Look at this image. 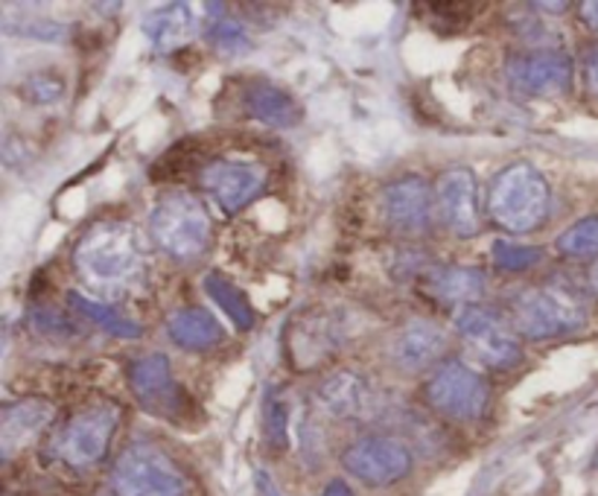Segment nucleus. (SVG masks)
Returning <instances> with one entry per match:
<instances>
[{"label": "nucleus", "mask_w": 598, "mask_h": 496, "mask_svg": "<svg viewBox=\"0 0 598 496\" xmlns=\"http://www.w3.org/2000/svg\"><path fill=\"white\" fill-rule=\"evenodd\" d=\"M552 193L538 166L529 161L505 166L496 175L487 193V210L496 226H503L511 234H529L540 228L549 217Z\"/></svg>", "instance_id": "1"}, {"label": "nucleus", "mask_w": 598, "mask_h": 496, "mask_svg": "<svg viewBox=\"0 0 598 496\" xmlns=\"http://www.w3.org/2000/svg\"><path fill=\"white\" fill-rule=\"evenodd\" d=\"M117 427H120V406L117 403H91L53 432L47 455L70 471H88L108 455Z\"/></svg>", "instance_id": "2"}, {"label": "nucleus", "mask_w": 598, "mask_h": 496, "mask_svg": "<svg viewBox=\"0 0 598 496\" xmlns=\"http://www.w3.org/2000/svg\"><path fill=\"white\" fill-rule=\"evenodd\" d=\"M73 261L91 284H126L140 272L138 237L123 222H100L79 240Z\"/></svg>", "instance_id": "3"}, {"label": "nucleus", "mask_w": 598, "mask_h": 496, "mask_svg": "<svg viewBox=\"0 0 598 496\" xmlns=\"http://www.w3.org/2000/svg\"><path fill=\"white\" fill-rule=\"evenodd\" d=\"M149 228L158 249L175 261H196L210 243V214L187 191L164 193L149 217Z\"/></svg>", "instance_id": "4"}, {"label": "nucleus", "mask_w": 598, "mask_h": 496, "mask_svg": "<svg viewBox=\"0 0 598 496\" xmlns=\"http://www.w3.org/2000/svg\"><path fill=\"white\" fill-rule=\"evenodd\" d=\"M117 496H187V480L179 464L149 441H135L114 464Z\"/></svg>", "instance_id": "5"}, {"label": "nucleus", "mask_w": 598, "mask_h": 496, "mask_svg": "<svg viewBox=\"0 0 598 496\" xmlns=\"http://www.w3.org/2000/svg\"><path fill=\"white\" fill-rule=\"evenodd\" d=\"M514 322L529 339H552L587 322V307L564 287L526 289L514 301Z\"/></svg>", "instance_id": "6"}, {"label": "nucleus", "mask_w": 598, "mask_h": 496, "mask_svg": "<svg viewBox=\"0 0 598 496\" xmlns=\"http://www.w3.org/2000/svg\"><path fill=\"white\" fill-rule=\"evenodd\" d=\"M426 401L435 412H441L444 418L461 420H479L485 415L487 401H491V389H487L485 377L476 374L473 368L464 362H444L426 383Z\"/></svg>", "instance_id": "7"}, {"label": "nucleus", "mask_w": 598, "mask_h": 496, "mask_svg": "<svg viewBox=\"0 0 598 496\" xmlns=\"http://www.w3.org/2000/svg\"><path fill=\"white\" fill-rule=\"evenodd\" d=\"M412 462L415 459L409 453V447L398 438L386 436L359 438L342 453L345 471L371 488H386V485L406 480L412 473Z\"/></svg>", "instance_id": "8"}, {"label": "nucleus", "mask_w": 598, "mask_h": 496, "mask_svg": "<svg viewBox=\"0 0 598 496\" xmlns=\"http://www.w3.org/2000/svg\"><path fill=\"white\" fill-rule=\"evenodd\" d=\"M508 79L517 91L531 96L566 94L573 85V59L555 47H534L508 61Z\"/></svg>", "instance_id": "9"}, {"label": "nucleus", "mask_w": 598, "mask_h": 496, "mask_svg": "<svg viewBox=\"0 0 598 496\" xmlns=\"http://www.w3.org/2000/svg\"><path fill=\"white\" fill-rule=\"evenodd\" d=\"M456 327L464 339L476 348V354L494 368H511L520 362L522 350L514 333L505 327V322L487 307L468 304L459 307L456 313Z\"/></svg>", "instance_id": "10"}, {"label": "nucleus", "mask_w": 598, "mask_h": 496, "mask_svg": "<svg viewBox=\"0 0 598 496\" xmlns=\"http://www.w3.org/2000/svg\"><path fill=\"white\" fill-rule=\"evenodd\" d=\"M129 385L138 403L152 415L175 418L187 403V394L175 383L173 368L164 354H147L129 366Z\"/></svg>", "instance_id": "11"}, {"label": "nucleus", "mask_w": 598, "mask_h": 496, "mask_svg": "<svg viewBox=\"0 0 598 496\" xmlns=\"http://www.w3.org/2000/svg\"><path fill=\"white\" fill-rule=\"evenodd\" d=\"M433 187L421 175L398 178L382 191V219L398 234H424L429 222H433Z\"/></svg>", "instance_id": "12"}, {"label": "nucleus", "mask_w": 598, "mask_h": 496, "mask_svg": "<svg viewBox=\"0 0 598 496\" xmlns=\"http://www.w3.org/2000/svg\"><path fill=\"white\" fill-rule=\"evenodd\" d=\"M435 205L441 219L459 237H476L482 228V205H479L476 175L464 166H452L438 178Z\"/></svg>", "instance_id": "13"}, {"label": "nucleus", "mask_w": 598, "mask_h": 496, "mask_svg": "<svg viewBox=\"0 0 598 496\" xmlns=\"http://www.w3.org/2000/svg\"><path fill=\"white\" fill-rule=\"evenodd\" d=\"M202 184L219 201V208L237 214L266 187V173L263 166L245 161H214L202 170Z\"/></svg>", "instance_id": "14"}, {"label": "nucleus", "mask_w": 598, "mask_h": 496, "mask_svg": "<svg viewBox=\"0 0 598 496\" xmlns=\"http://www.w3.org/2000/svg\"><path fill=\"white\" fill-rule=\"evenodd\" d=\"M196 33V15L187 3H166L143 18V35L158 53H173Z\"/></svg>", "instance_id": "15"}, {"label": "nucleus", "mask_w": 598, "mask_h": 496, "mask_svg": "<svg viewBox=\"0 0 598 496\" xmlns=\"http://www.w3.org/2000/svg\"><path fill=\"white\" fill-rule=\"evenodd\" d=\"M166 333H170V339L179 348L187 350H208L226 342L222 324L208 310H202V307H182V310H175L170 315V322H166Z\"/></svg>", "instance_id": "16"}, {"label": "nucleus", "mask_w": 598, "mask_h": 496, "mask_svg": "<svg viewBox=\"0 0 598 496\" xmlns=\"http://www.w3.org/2000/svg\"><path fill=\"white\" fill-rule=\"evenodd\" d=\"M319 403L336 418H359L371 403V385L356 371H336L321 383Z\"/></svg>", "instance_id": "17"}, {"label": "nucleus", "mask_w": 598, "mask_h": 496, "mask_svg": "<svg viewBox=\"0 0 598 496\" xmlns=\"http://www.w3.org/2000/svg\"><path fill=\"white\" fill-rule=\"evenodd\" d=\"M444 348H447V339L444 333L429 322H412L406 324L398 336V345H394V357L403 368L409 371H421V368L435 366L441 359Z\"/></svg>", "instance_id": "18"}, {"label": "nucleus", "mask_w": 598, "mask_h": 496, "mask_svg": "<svg viewBox=\"0 0 598 496\" xmlns=\"http://www.w3.org/2000/svg\"><path fill=\"white\" fill-rule=\"evenodd\" d=\"M245 112L257 117L266 126H275V129H289L301 123V105L275 85H266V82H254V85L245 88L243 94Z\"/></svg>", "instance_id": "19"}, {"label": "nucleus", "mask_w": 598, "mask_h": 496, "mask_svg": "<svg viewBox=\"0 0 598 496\" xmlns=\"http://www.w3.org/2000/svg\"><path fill=\"white\" fill-rule=\"evenodd\" d=\"M53 420V406L42 401H21L3 412V455H12Z\"/></svg>", "instance_id": "20"}, {"label": "nucleus", "mask_w": 598, "mask_h": 496, "mask_svg": "<svg viewBox=\"0 0 598 496\" xmlns=\"http://www.w3.org/2000/svg\"><path fill=\"white\" fill-rule=\"evenodd\" d=\"M485 275L479 269H468V266H447V269H435L429 275V292L450 304H476L479 298L485 296Z\"/></svg>", "instance_id": "21"}, {"label": "nucleus", "mask_w": 598, "mask_h": 496, "mask_svg": "<svg viewBox=\"0 0 598 496\" xmlns=\"http://www.w3.org/2000/svg\"><path fill=\"white\" fill-rule=\"evenodd\" d=\"M228 7L222 3H214L208 7V44L222 56H240L252 47V35L243 26V21L234 15H226Z\"/></svg>", "instance_id": "22"}, {"label": "nucleus", "mask_w": 598, "mask_h": 496, "mask_svg": "<svg viewBox=\"0 0 598 496\" xmlns=\"http://www.w3.org/2000/svg\"><path fill=\"white\" fill-rule=\"evenodd\" d=\"M68 307L79 315V319H88L91 324L103 327V331L112 333V336H120V339H138L140 333H143L140 331V324L129 322V319H123L120 313H114V310H108V307L100 304V301H91V298L77 296V292H70L68 296Z\"/></svg>", "instance_id": "23"}, {"label": "nucleus", "mask_w": 598, "mask_h": 496, "mask_svg": "<svg viewBox=\"0 0 598 496\" xmlns=\"http://www.w3.org/2000/svg\"><path fill=\"white\" fill-rule=\"evenodd\" d=\"M205 292L226 310V315L234 322V327H240V331H252L254 327L252 304H249V298H245L226 275L210 272L208 278H205Z\"/></svg>", "instance_id": "24"}, {"label": "nucleus", "mask_w": 598, "mask_h": 496, "mask_svg": "<svg viewBox=\"0 0 598 496\" xmlns=\"http://www.w3.org/2000/svg\"><path fill=\"white\" fill-rule=\"evenodd\" d=\"M557 254L564 257H596L598 254V217H584L578 219L573 228H566L564 234L557 237L555 243Z\"/></svg>", "instance_id": "25"}, {"label": "nucleus", "mask_w": 598, "mask_h": 496, "mask_svg": "<svg viewBox=\"0 0 598 496\" xmlns=\"http://www.w3.org/2000/svg\"><path fill=\"white\" fill-rule=\"evenodd\" d=\"M289 406L284 401V394L269 389L266 397H263V429H266V441H269L272 450H284L287 447L289 436Z\"/></svg>", "instance_id": "26"}, {"label": "nucleus", "mask_w": 598, "mask_h": 496, "mask_svg": "<svg viewBox=\"0 0 598 496\" xmlns=\"http://www.w3.org/2000/svg\"><path fill=\"white\" fill-rule=\"evenodd\" d=\"M491 257H494V266L499 272H529L543 261V254H540L538 249L505 243V240H496Z\"/></svg>", "instance_id": "27"}, {"label": "nucleus", "mask_w": 598, "mask_h": 496, "mask_svg": "<svg viewBox=\"0 0 598 496\" xmlns=\"http://www.w3.org/2000/svg\"><path fill=\"white\" fill-rule=\"evenodd\" d=\"M30 324L35 331L47 336V339H68V336H77V324L70 322L68 315L53 310V307H33L30 310Z\"/></svg>", "instance_id": "28"}, {"label": "nucleus", "mask_w": 598, "mask_h": 496, "mask_svg": "<svg viewBox=\"0 0 598 496\" xmlns=\"http://www.w3.org/2000/svg\"><path fill=\"white\" fill-rule=\"evenodd\" d=\"M21 94L35 105L53 103V100H59L61 96V82L59 79L47 77V73H35V77H30L24 85H21Z\"/></svg>", "instance_id": "29"}, {"label": "nucleus", "mask_w": 598, "mask_h": 496, "mask_svg": "<svg viewBox=\"0 0 598 496\" xmlns=\"http://www.w3.org/2000/svg\"><path fill=\"white\" fill-rule=\"evenodd\" d=\"M254 485H257V496H284L266 471H257V476H254Z\"/></svg>", "instance_id": "30"}, {"label": "nucleus", "mask_w": 598, "mask_h": 496, "mask_svg": "<svg viewBox=\"0 0 598 496\" xmlns=\"http://www.w3.org/2000/svg\"><path fill=\"white\" fill-rule=\"evenodd\" d=\"M584 73H587V85H590V91L598 96V50H593L590 56H587V68H584Z\"/></svg>", "instance_id": "31"}, {"label": "nucleus", "mask_w": 598, "mask_h": 496, "mask_svg": "<svg viewBox=\"0 0 598 496\" xmlns=\"http://www.w3.org/2000/svg\"><path fill=\"white\" fill-rule=\"evenodd\" d=\"M578 12H582L584 24L598 33V0L596 3H582V7H578Z\"/></svg>", "instance_id": "32"}, {"label": "nucleus", "mask_w": 598, "mask_h": 496, "mask_svg": "<svg viewBox=\"0 0 598 496\" xmlns=\"http://www.w3.org/2000/svg\"><path fill=\"white\" fill-rule=\"evenodd\" d=\"M321 496H354V491L347 488L345 482H330L327 488L321 491Z\"/></svg>", "instance_id": "33"}, {"label": "nucleus", "mask_w": 598, "mask_h": 496, "mask_svg": "<svg viewBox=\"0 0 598 496\" xmlns=\"http://www.w3.org/2000/svg\"><path fill=\"white\" fill-rule=\"evenodd\" d=\"M590 287L598 292V261L593 263V269H590Z\"/></svg>", "instance_id": "34"}]
</instances>
